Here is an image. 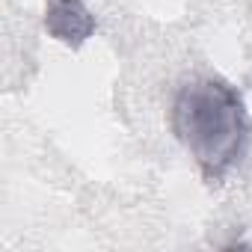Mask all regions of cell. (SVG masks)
Here are the masks:
<instances>
[{"mask_svg": "<svg viewBox=\"0 0 252 252\" xmlns=\"http://www.w3.org/2000/svg\"><path fill=\"white\" fill-rule=\"evenodd\" d=\"M172 131L208 184H220L246 155L252 125L240 92L217 77L187 80L172 101Z\"/></svg>", "mask_w": 252, "mask_h": 252, "instance_id": "cell-1", "label": "cell"}, {"mask_svg": "<svg viewBox=\"0 0 252 252\" xmlns=\"http://www.w3.org/2000/svg\"><path fill=\"white\" fill-rule=\"evenodd\" d=\"M45 30L63 45L80 48L95 33V18L86 9L83 0H48V6H45Z\"/></svg>", "mask_w": 252, "mask_h": 252, "instance_id": "cell-2", "label": "cell"}]
</instances>
